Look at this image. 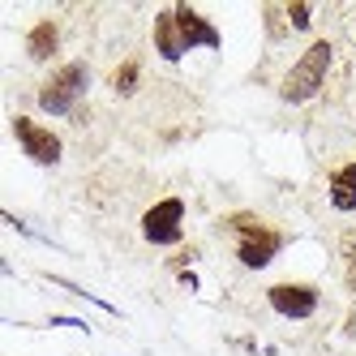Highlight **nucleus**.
Wrapping results in <instances>:
<instances>
[{
    "label": "nucleus",
    "instance_id": "f257e3e1",
    "mask_svg": "<svg viewBox=\"0 0 356 356\" xmlns=\"http://www.w3.org/2000/svg\"><path fill=\"white\" fill-rule=\"evenodd\" d=\"M326 69H330V43L318 39L305 47V56L292 65V73L284 78V86H279V99L284 104H305V99H314L326 82Z\"/></svg>",
    "mask_w": 356,
    "mask_h": 356
},
{
    "label": "nucleus",
    "instance_id": "f03ea898",
    "mask_svg": "<svg viewBox=\"0 0 356 356\" xmlns=\"http://www.w3.org/2000/svg\"><path fill=\"white\" fill-rule=\"evenodd\" d=\"M86 86H90V69H86V60H69L65 69H56L52 78L39 86V108L52 112V116H69V108L86 95Z\"/></svg>",
    "mask_w": 356,
    "mask_h": 356
},
{
    "label": "nucleus",
    "instance_id": "7ed1b4c3",
    "mask_svg": "<svg viewBox=\"0 0 356 356\" xmlns=\"http://www.w3.org/2000/svg\"><path fill=\"white\" fill-rule=\"evenodd\" d=\"M236 227H241V241H236V258L249 266V270H262L279 249H284V236L279 232H270V227H258L253 219H236Z\"/></svg>",
    "mask_w": 356,
    "mask_h": 356
},
{
    "label": "nucleus",
    "instance_id": "20e7f679",
    "mask_svg": "<svg viewBox=\"0 0 356 356\" xmlns=\"http://www.w3.org/2000/svg\"><path fill=\"white\" fill-rule=\"evenodd\" d=\"M181 223H185V202L181 197H163L142 215V236L150 245H176L181 241Z\"/></svg>",
    "mask_w": 356,
    "mask_h": 356
},
{
    "label": "nucleus",
    "instance_id": "39448f33",
    "mask_svg": "<svg viewBox=\"0 0 356 356\" xmlns=\"http://www.w3.org/2000/svg\"><path fill=\"white\" fill-rule=\"evenodd\" d=\"M13 138L22 142V150H26L35 163H43V168L60 163V138L52 129H43V124H35L31 116H13Z\"/></svg>",
    "mask_w": 356,
    "mask_h": 356
},
{
    "label": "nucleus",
    "instance_id": "423d86ee",
    "mask_svg": "<svg viewBox=\"0 0 356 356\" xmlns=\"http://www.w3.org/2000/svg\"><path fill=\"white\" fill-rule=\"evenodd\" d=\"M266 300L275 305V314H284V318H292V322L309 318V314L318 309V292H314L309 284H275V288L266 292Z\"/></svg>",
    "mask_w": 356,
    "mask_h": 356
},
{
    "label": "nucleus",
    "instance_id": "0eeeda50",
    "mask_svg": "<svg viewBox=\"0 0 356 356\" xmlns=\"http://www.w3.org/2000/svg\"><path fill=\"white\" fill-rule=\"evenodd\" d=\"M176 31H181V43H185V52L189 47H219V31H215V22H207L193 5H176Z\"/></svg>",
    "mask_w": 356,
    "mask_h": 356
},
{
    "label": "nucleus",
    "instance_id": "6e6552de",
    "mask_svg": "<svg viewBox=\"0 0 356 356\" xmlns=\"http://www.w3.org/2000/svg\"><path fill=\"white\" fill-rule=\"evenodd\" d=\"M155 47H159V56L172 60V65L185 56V43H181V31H176V13L172 9H163L155 17Z\"/></svg>",
    "mask_w": 356,
    "mask_h": 356
},
{
    "label": "nucleus",
    "instance_id": "1a4fd4ad",
    "mask_svg": "<svg viewBox=\"0 0 356 356\" xmlns=\"http://www.w3.org/2000/svg\"><path fill=\"white\" fill-rule=\"evenodd\" d=\"M56 47H60V26H56V22H35L31 35H26V52H31V60H52Z\"/></svg>",
    "mask_w": 356,
    "mask_h": 356
},
{
    "label": "nucleus",
    "instance_id": "9d476101",
    "mask_svg": "<svg viewBox=\"0 0 356 356\" xmlns=\"http://www.w3.org/2000/svg\"><path fill=\"white\" fill-rule=\"evenodd\" d=\"M330 207L335 211H356V163H343L330 176Z\"/></svg>",
    "mask_w": 356,
    "mask_h": 356
},
{
    "label": "nucleus",
    "instance_id": "9b49d317",
    "mask_svg": "<svg viewBox=\"0 0 356 356\" xmlns=\"http://www.w3.org/2000/svg\"><path fill=\"white\" fill-rule=\"evenodd\" d=\"M339 253H343V279H348V288L356 296V227H348L339 236Z\"/></svg>",
    "mask_w": 356,
    "mask_h": 356
},
{
    "label": "nucleus",
    "instance_id": "f8f14e48",
    "mask_svg": "<svg viewBox=\"0 0 356 356\" xmlns=\"http://www.w3.org/2000/svg\"><path fill=\"white\" fill-rule=\"evenodd\" d=\"M138 82H142V65H138V60H124V65L116 69V78H112L116 95H134V90H138Z\"/></svg>",
    "mask_w": 356,
    "mask_h": 356
},
{
    "label": "nucleus",
    "instance_id": "ddd939ff",
    "mask_svg": "<svg viewBox=\"0 0 356 356\" xmlns=\"http://www.w3.org/2000/svg\"><path fill=\"white\" fill-rule=\"evenodd\" d=\"M309 17H314L309 5H288V22H292L296 31H309Z\"/></svg>",
    "mask_w": 356,
    "mask_h": 356
}]
</instances>
